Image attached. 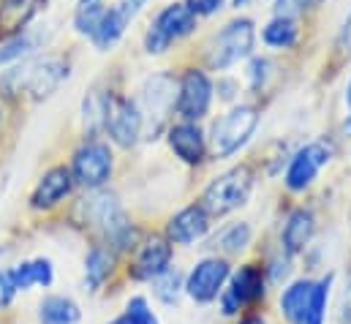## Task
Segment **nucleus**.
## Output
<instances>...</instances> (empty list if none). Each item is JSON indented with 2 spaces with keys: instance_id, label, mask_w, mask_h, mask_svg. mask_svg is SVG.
Instances as JSON below:
<instances>
[{
  "instance_id": "obj_4",
  "label": "nucleus",
  "mask_w": 351,
  "mask_h": 324,
  "mask_svg": "<svg viewBox=\"0 0 351 324\" xmlns=\"http://www.w3.org/2000/svg\"><path fill=\"white\" fill-rule=\"evenodd\" d=\"M177 106V82L169 74H158V77H150L142 87V106H139V115H142V134L147 137H156L167 117L172 115V109Z\"/></svg>"
},
{
  "instance_id": "obj_35",
  "label": "nucleus",
  "mask_w": 351,
  "mask_h": 324,
  "mask_svg": "<svg viewBox=\"0 0 351 324\" xmlns=\"http://www.w3.org/2000/svg\"><path fill=\"white\" fill-rule=\"evenodd\" d=\"M346 101H349V115H351V82H349V87H346ZM346 131H351V117L346 120Z\"/></svg>"
},
{
  "instance_id": "obj_23",
  "label": "nucleus",
  "mask_w": 351,
  "mask_h": 324,
  "mask_svg": "<svg viewBox=\"0 0 351 324\" xmlns=\"http://www.w3.org/2000/svg\"><path fill=\"white\" fill-rule=\"evenodd\" d=\"M114 267V253L104 245H95L93 251L88 253V262H85V270H88V286L95 292L112 273Z\"/></svg>"
},
{
  "instance_id": "obj_13",
  "label": "nucleus",
  "mask_w": 351,
  "mask_h": 324,
  "mask_svg": "<svg viewBox=\"0 0 351 324\" xmlns=\"http://www.w3.org/2000/svg\"><path fill=\"white\" fill-rule=\"evenodd\" d=\"M169 262H172V243L167 238H150L139 248L131 264V275L136 281H156L161 273L169 270Z\"/></svg>"
},
{
  "instance_id": "obj_37",
  "label": "nucleus",
  "mask_w": 351,
  "mask_h": 324,
  "mask_svg": "<svg viewBox=\"0 0 351 324\" xmlns=\"http://www.w3.org/2000/svg\"><path fill=\"white\" fill-rule=\"evenodd\" d=\"M245 3H251V0H234V5L240 8V5H245Z\"/></svg>"
},
{
  "instance_id": "obj_5",
  "label": "nucleus",
  "mask_w": 351,
  "mask_h": 324,
  "mask_svg": "<svg viewBox=\"0 0 351 324\" xmlns=\"http://www.w3.org/2000/svg\"><path fill=\"white\" fill-rule=\"evenodd\" d=\"M259 123V115L254 106H234L232 112H226L215 126H213V153L218 159H226L232 153H237L254 134Z\"/></svg>"
},
{
  "instance_id": "obj_21",
  "label": "nucleus",
  "mask_w": 351,
  "mask_h": 324,
  "mask_svg": "<svg viewBox=\"0 0 351 324\" xmlns=\"http://www.w3.org/2000/svg\"><path fill=\"white\" fill-rule=\"evenodd\" d=\"M226 292H232V294L237 297V303H240V305L262 300L264 297L262 267H256V264H245V267H240V270H237V275L232 278V286H229Z\"/></svg>"
},
{
  "instance_id": "obj_30",
  "label": "nucleus",
  "mask_w": 351,
  "mask_h": 324,
  "mask_svg": "<svg viewBox=\"0 0 351 324\" xmlns=\"http://www.w3.org/2000/svg\"><path fill=\"white\" fill-rule=\"evenodd\" d=\"M313 0H275V14L278 16H294V14H302L305 8H311Z\"/></svg>"
},
{
  "instance_id": "obj_26",
  "label": "nucleus",
  "mask_w": 351,
  "mask_h": 324,
  "mask_svg": "<svg viewBox=\"0 0 351 324\" xmlns=\"http://www.w3.org/2000/svg\"><path fill=\"white\" fill-rule=\"evenodd\" d=\"M180 289H182V275H180L177 270H172V267L156 278V297L164 300L167 305L175 303L177 294H180Z\"/></svg>"
},
{
  "instance_id": "obj_31",
  "label": "nucleus",
  "mask_w": 351,
  "mask_h": 324,
  "mask_svg": "<svg viewBox=\"0 0 351 324\" xmlns=\"http://www.w3.org/2000/svg\"><path fill=\"white\" fill-rule=\"evenodd\" d=\"M145 3H147V0H123V3H117V5H114V11H117V16L128 25V22L139 14V8H142Z\"/></svg>"
},
{
  "instance_id": "obj_22",
  "label": "nucleus",
  "mask_w": 351,
  "mask_h": 324,
  "mask_svg": "<svg viewBox=\"0 0 351 324\" xmlns=\"http://www.w3.org/2000/svg\"><path fill=\"white\" fill-rule=\"evenodd\" d=\"M80 305L71 297L52 294L38 305V319L41 324H77L80 322Z\"/></svg>"
},
{
  "instance_id": "obj_32",
  "label": "nucleus",
  "mask_w": 351,
  "mask_h": 324,
  "mask_svg": "<svg viewBox=\"0 0 351 324\" xmlns=\"http://www.w3.org/2000/svg\"><path fill=\"white\" fill-rule=\"evenodd\" d=\"M221 3H223V0H188L185 5H188V8H191L196 16H199V14L204 16V14H213V11H218V8H221Z\"/></svg>"
},
{
  "instance_id": "obj_29",
  "label": "nucleus",
  "mask_w": 351,
  "mask_h": 324,
  "mask_svg": "<svg viewBox=\"0 0 351 324\" xmlns=\"http://www.w3.org/2000/svg\"><path fill=\"white\" fill-rule=\"evenodd\" d=\"M30 47H33V41H30L27 36H16V38H11V41L0 49V63H8V60H14V58L25 55Z\"/></svg>"
},
{
  "instance_id": "obj_3",
  "label": "nucleus",
  "mask_w": 351,
  "mask_h": 324,
  "mask_svg": "<svg viewBox=\"0 0 351 324\" xmlns=\"http://www.w3.org/2000/svg\"><path fill=\"white\" fill-rule=\"evenodd\" d=\"M251 188H254V174L248 166H234L223 174H218L202 194V202L199 207L207 213V216H226L237 207H243L251 196Z\"/></svg>"
},
{
  "instance_id": "obj_39",
  "label": "nucleus",
  "mask_w": 351,
  "mask_h": 324,
  "mask_svg": "<svg viewBox=\"0 0 351 324\" xmlns=\"http://www.w3.org/2000/svg\"><path fill=\"white\" fill-rule=\"evenodd\" d=\"M82 3H98V0H82Z\"/></svg>"
},
{
  "instance_id": "obj_9",
  "label": "nucleus",
  "mask_w": 351,
  "mask_h": 324,
  "mask_svg": "<svg viewBox=\"0 0 351 324\" xmlns=\"http://www.w3.org/2000/svg\"><path fill=\"white\" fill-rule=\"evenodd\" d=\"M71 174L74 183L85 185V188H101L109 174H112V153L109 145L90 139L85 142L77 153H74V163H71Z\"/></svg>"
},
{
  "instance_id": "obj_28",
  "label": "nucleus",
  "mask_w": 351,
  "mask_h": 324,
  "mask_svg": "<svg viewBox=\"0 0 351 324\" xmlns=\"http://www.w3.org/2000/svg\"><path fill=\"white\" fill-rule=\"evenodd\" d=\"M123 322L125 324H158V319L153 316V311H150V305H147L145 297H134V300L125 305Z\"/></svg>"
},
{
  "instance_id": "obj_7",
  "label": "nucleus",
  "mask_w": 351,
  "mask_h": 324,
  "mask_svg": "<svg viewBox=\"0 0 351 324\" xmlns=\"http://www.w3.org/2000/svg\"><path fill=\"white\" fill-rule=\"evenodd\" d=\"M193 27H196V14H193L185 3H172V5H167V8L156 16V22L150 25V30H147V36H145V49H147L150 55H153V52L158 55V52H164L172 41L188 36Z\"/></svg>"
},
{
  "instance_id": "obj_38",
  "label": "nucleus",
  "mask_w": 351,
  "mask_h": 324,
  "mask_svg": "<svg viewBox=\"0 0 351 324\" xmlns=\"http://www.w3.org/2000/svg\"><path fill=\"white\" fill-rule=\"evenodd\" d=\"M109 324H125V322H123V316H120V319H114V322H109Z\"/></svg>"
},
{
  "instance_id": "obj_27",
  "label": "nucleus",
  "mask_w": 351,
  "mask_h": 324,
  "mask_svg": "<svg viewBox=\"0 0 351 324\" xmlns=\"http://www.w3.org/2000/svg\"><path fill=\"white\" fill-rule=\"evenodd\" d=\"M101 16H104V5H101V3H82L80 11H77V16H74V25H77V30H80L82 36H90V38H93V33H95Z\"/></svg>"
},
{
  "instance_id": "obj_20",
  "label": "nucleus",
  "mask_w": 351,
  "mask_h": 324,
  "mask_svg": "<svg viewBox=\"0 0 351 324\" xmlns=\"http://www.w3.org/2000/svg\"><path fill=\"white\" fill-rule=\"evenodd\" d=\"M8 278H11L16 292H25L30 286H49L55 273H52L49 259H33V262H22L14 270H8Z\"/></svg>"
},
{
  "instance_id": "obj_18",
  "label": "nucleus",
  "mask_w": 351,
  "mask_h": 324,
  "mask_svg": "<svg viewBox=\"0 0 351 324\" xmlns=\"http://www.w3.org/2000/svg\"><path fill=\"white\" fill-rule=\"evenodd\" d=\"M313 229H316L313 213H311V210H305V207L294 210V213L286 218V227H283V235H280L286 253H300L305 245L311 243Z\"/></svg>"
},
{
  "instance_id": "obj_33",
  "label": "nucleus",
  "mask_w": 351,
  "mask_h": 324,
  "mask_svg": "<svg viewBox=\"0 0 351 324\" xmlns=\"http://www.w3.org/2000/svg\"><path fill=\"white\" fill-rule=\"evenodd\" d=\"M338 47L351 55V14L346 16V22H343V27H341V33H338Z\"/></svg>"
},
{
  "instance_id": "obj_16",
  "label": "nucleus",
  "mask_w": 351,
  "mask_h": 324,
  "mask_svg": "<svg viewBox=\"0 0 351 324\" xmlns=\"http://www.w3.org/2000/svg\"><path fill=\"white\" fill-rule=\"evenodd\" d=\"M47 0H0V41L16 38Z\"/></svg>"
},
{
  "instance_id": "obj_8",
  "label": "nucleus",
  "mask_w": 351,
  "mask_h": 324,
  "mask_svg": "<svg viewBox=\"0 0 351 324\" xmlns=\"http://www.w3.org/2000/svg\"><path fill=\"white\" fill-rule=\"evenodd\" d=\"M104 126H106L109 137L120 148L136 145V139L142 137V115H139V106L131 98L106 95L104 98Z\"/></svg>"
},
{
  "instance_id": "obj_17",
  "label": "nucleus",
  "mask_w": 351,
  "mask_h": 324,
  "mask_svg": "<svg viewBox=\"0 0 351 324\" xmlns=\"http://www.w3.org/2000/svg\"><path fill=\"white\" fill-rule=\"evenodd\" d=\"M313 292H316V284L308 281V278H302V281H294V284L280 294V314L286 316V322L305 324L308 314H311Z\"/></svg>"
},
{
  "instance_id": "obj_10",
  "label": "nucleus",
  "mask_w": 351,
  "mask_h": 324,
  "mask_svg": "<svg viewBox=\"0 0 351 324\" xmlns=\"http://www.w3.org/2000/svg\"><path fill=\"white\" fill-rule=\"evenodd\" d=\"M226 281H229V262L210 256V259H202L193 264V270L185 281V292L196 303H213L223 292Z\"/></svg>"
},
{
  "instance_id": "obj_2",
  "label": "nucleus",
  "mask_w": 351,
  "mask_h": 324,
  "mask_svg": "<svg viewBox=\"0 0 351 324\" xmlns=\"http://www.w3.org/2000/svg\"><path fill=\"white\" fill-rule=\"evenodd\" d=\"M82 216H85V224L101 232L106 243H112L120 251L128 248V243L134 240V227L128 224V216L120 207L117 196L109 191H98L88 196L82 202Z\"/></svg>"
},
{
  "instance_id": "obj_14",
  "label": "nucleus",
  "mask_w": 351,
  "mask_h": 324,
  "mask_svg": "<svg viewBox=\"0 0 351 324\" xmlns=\"http://www.w3.org/2000/svg\"><path fill=\"white\" fill-rule=\"evenodd\" d=\"M327 159H330V150H327L324 145H319V142L305 145V148L291 159V163H289L286 185H289L291 191L308 188V185L313 183V177L319 174V169L327 163Z\"/></svg>"
},
{
  "instance_id": "obj_11",
  "label": "nucleus",
  "mask_w": 351,
  "mask_h": 324,
  "mask_svg": "<svg viewBox=\"0 0 351 324\" xmlns=\"http://www.w3.org/2000/svg\"><path fill=\"white\" fill-rule=\"evenodd\" d=\"M210 98H213V84L207 80V74L199 69H191L177 87V112L182 115L185 123H193L207 115Z\"/></svg>"
},
{
  "instance_id": "obj_24",
  "label": "nucleus",
  "mask_w": 351,
  "mask_h": 324,
  "mask_svg": "<svg viewBox=\"0 0 351 324\" xmlns=\"http://www.w3.org/2000/svg\"><path fill=\"white\" fill-rule=\"evenodd\" d=\"M264 41L269 47H291L297 41V25L289 16H275L267 27H264Z\"/></svg>"
},
{
  "instance_id": "obj_36",
  "label": "nucleus",
  "mask_w": 351,
  "mask_h": 324,
  "mask_svg": "<svg viewBox=\"0 0 351 324\" xmlns=\"http://www.w3.org/2000/svg\"><path fill=\"white\" fill-rule=\"evenodd\" d=\"M240 324H264V319H259V316H248V319H243Z\"/></svg>"
},
{
  "instance_id": "obj_25",
  "label": "nucleus",
  "mask_w": 351,
  "mask_h": 324,
  "mask_svg": "<svg viewBox=\"0 0 351 324\" xmlns=\"http://www.w3.org/2000/svg\"><path fill=\"white\" fill-rule=\"evenodd\" d=\"M248 243H251V227L248 224H232L215 238V248H221L223 253H240Z\"/></svg>"
},
{
  "instance_id": "obj_34",
  "label": "nucleus",
  "mask_w": 351,
  "mask_h": 324,
  "mask_svg": "<svg viewBox=\"0 0 351 324\" xmlns=\"http://www.w3.org/2000/svg\"><path fill=\"white\" fill-rule=\"evenodd\" d=\"M267 69H269V60H254V66H251V80H254V87H259V80L267 77Z\"/></svg>"
},
{
  "instance_id": "obj_19",
  "label": "nucleus",
  "mask_w": 351,
  "mask_h": 324,
  "mask_svg": "<svg viewBox=\"0 0 351 324\" xmlns=\"http://www.w3.org/2000/svg\"><path fill=\"white\" fill-rule=\"evenodd\" d=\"M169 145L185 163H199L204 159V137L193 123H180L169 131Z\"/></svg>"
},
{
  "instance_id": "obj_12",
  "label": "nucleus",
  "mask_w": 351,
  "mask_h": 324,
  "mask_svg": "<svg viewBox=\"0 0 351 324\" xmlns=\"http://www.w3.org/2000/svg\"><path fill=\"white\" fill-rule=\"evenodd\" d=\"M71 188H74V174H71V169L55 166V169H49V172L38 180V185L33 188V194H30V207H33V210H52L55 205H60V202L71 194Z\"/></svg>"
},
{
  "instance_id": "obj_6",
  "label": "nucleus",
  "mask_w": 351,
  "mask_h": 324,
  "mask_svg": "<svg viewBox=\"0 0 351 324\" xmlns=\"http://www.w3.org/2000/svg\"><path fill=\"white\" fill-rule=\"evenodd\" d=\"M251 49H254V22L251 19H234L213 38L207 63L213 69H229L237 60L248 58Z\"/></svg>"
},
{
  "instance_id": "obj_15",
  "label": "nucleus",
  "mask_w": 351,
  "mask_h": 324,
  "mask_svg": "<svg viewBox=\"0 0 351 324\" xmlns=\"http://www.w3.org/2000/svg\"><path fill=\"white\" fill-rule=\"evenodd\" d=\"M207 229H210V216L199 205H191V207L180 210L177 216L169 218V224H167V240L177 245H191L196 243L199 238H204Z\"/></svg>"
},
{
  "instance_id": "obj_1",
  "label": "nucleus",
  "mask_w": 351,
  "mask_h": 324,
  "mask_svg": "<svg viewBox=\"0 0 351 324\" xmlns=\"http://www.w3.org/2000/svg\"><path fill=\"white\" fill-rule=\"evenodd\" d=\"M66 77H69V60L58 55H47L5 71L0 77V87L14 101H41L52 95Z\"/></svg>"
}]
</instances>
